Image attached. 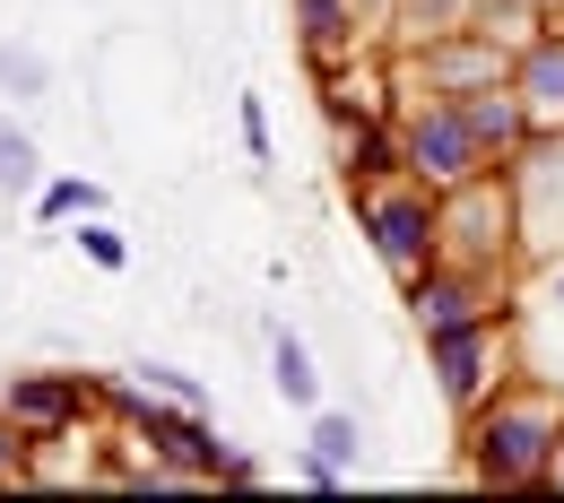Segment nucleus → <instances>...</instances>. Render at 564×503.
Returning a JSON list of instances; mask_svg holds the SVG:
<instances>
[{"instance_id":"nucleus-18","label":"nucleus","mask_w":564,"mask_h":503,"mask_svg":"<svg viewBox=\"0 0 564 503\" xmlns=\"http://www.w3.org/2000/svg\"><path fill=\"white\" fill-rule=\"evenodd\" d=\"M78 252H87L96 270H122V261H131V243H122V234L105 226V209H96V217H78Z\"/></svg>"},{"instance_id":"nucleus-19","label":"nucleus","mask_w":564,"mask_h":503,"mask_svg":"<svg viewBox=\"0 0 564 503\" xmlns=\"http://www.w3.org/2000/svg\"><path fill=\"white\" fill-rule=\"evenodd\" d=\"M44 62H35V53H26V44H0V87H9V96H44Z\"/></svg>"},{"instance_id":"nucleus-9","label":"nucleus","mask_w":564,"mask_h":503,"mask_svg":"<svg viewBox=\"0 0 564 503\" xmlns=\"http://www.w3.org/2000/svg\"><path fill=\"white\" fill-rule=\"evenodd\" d=\"M512 87H521V105H530L539 131H564V18H539L512 44Z\"/></svg>"},{"instance_id":"nucleus-1","label":"nucleus","mask_w":564,"mask_h":503,"mask_svg":"<svg viewBox=\"0 0 564 503\" xmlns=\"http://www.w3.org/2000/svg\"><path fill=\"white\" fill-rule=\"evenodd\" d=\"M556 442H564V382H556V373H539V364L503 373L487 400L460 417L469 486H487V495H547Z\"/></svg>"},{"instance_id":"nucleus-11","label":"nucleus","mask_w":564,"mask_h":503,"mask_svg":"<svg viewBox=\"0 0 564 503\" xmlns=\"http://www.w3.org/2000/svg\"><path fill=\"white\" fill-rule=\"evenodd\" d=\"M339 174H348V192H373V183L409 174V165H400V122H391V113L339 122Z\"/></svg>"},{"instance_id":"nucleus-21","label":"nucleus","mask_w":564,"mask_h":503,"mask_svg":"<svg viewBox=\"0 0 564 503\" xmlns=\"http://www.w3.org/2000/svg\"><path fill=\"white\" fill-rule=\"evenodd\" d=\"M148 373V391H165V400H183V408H200V382L183 373V364H140Z\"/></svg>"},{"instance_id":"nucleus-8","label":"nucleus","mask_w":564,"mask_h":503,"mask_svg":"<svg viewBox=\"0 0 564 503\" xmlns=\"http://www.w3.org/2000/svg\"><path fill=\"white\" fill-rule=\"evenodd\" d=\"M0 417L26 442H70L96 417V382L87 373H9L0 382Z\"/></svg>"},{"instance_id":"nucleus-2","label":"nucleus","mask_w":564,"mask_h":503,"mask_svg":"<svg viewBox=\"0 0 564 503\" xmlns=\"http://www.w3.org/2000/svg\"><path fill=\"white\" fill-rule=\"evenodd\" d=\"M356 226H365L373 261H382V270L409 287L425 261L443 252V192H425L417 174H391V183L356 192Z\"/></svg>"},{"instance_id":"nucleus-16","label":"nucleus","mask_w":564,"mask_h":503,"mask_svg":"<svg viewBox=\"0 0 564 503\" xmlns=\"http://www.w3.org/2000/svg\"><path fill=\"white\" fill-rule=\"evenodd\" d=\"M96 209H105L96 183H44L35 192V217H96Z\"/></svg>"},{"instance_id":"nucleus-7","label":"nucleus","mask_w":564,"mask_h":503,"mask_svg":"<svg viewBox=\"0 0 564 503\" xmlns=\"http://www.w3.org/2000/svg\"><path fill=\"white\" fill-rule=\"evenodd\" d=\"M409 78H417V96H469V87H487V78H512V44L469 18V26L417 35V44H409Z\"/></svg>"},{"instance_id":"nucleus-24","label":"nucleus","mask_w":564,"mask_h":503,"mask_svg":"<svg viewBox=\"0 0 564 503\" xmlns=\"http://www.w3.org/2000/svg\"><path fill=\"white\" fill-rule=\"evenodd\" d=\"M539 304L564 321V252H547V270H539Z\"/></svg>"},{"instance_id":"nucleus-4","label":"nucleus","mask_w":564,"mask_h":503,"mask_svg":"<svg viewBox=\"0 0 564 503\" xmlns=\"http://www.w3.org/2000/svg\"><path fill=\"white\" fill-rule=\"evenodd\" d=\"M400 295H409V321L425 339L460 330V321H487V313H521L512 304V270H478V261H452V252H434Z\"/></svg>"},{"instance_id":"nucleus-22","label":"nucleus","mask_w":564,"mask_h":503,"mask_svg":"<svg viewBox=\"0 0 564 503\" xmlns=\"http://www.w3.org/2000/svg\"><path fill=\"white\" fill-rule=\"evenodd\" d=\"M26 451H35V442H26V434L0 417V486H9V478H26Z\"/></svg>"},{"instance_id":"nucleus-25","label":"nucleus","mask_w":564,"mask_h":503,"mask_svg":"<svg viewBox=\"0 0 564 503\" xmlns=\"http://www.w3.org/2000/svg\"><path fill=\"white\" fill-rule=\"evenodd\" d=\"M243 147L270 156V113H261V96H243Z\"/></svg>"},{"instance_id":"nucleus-23","label":"nucleus","mask_w":564,"mask_h":503,"mask_svg":"<svg viewBox=\"0 0 564 503\" xmlns=\"http://www.w3.org/2000/svg\"><path fill=\"white\" fill-rule=\"evenodd\" d=\"M304 486H313V495H339V486H348V469H330L322 451H304Z\"/></svg>"},{"instance_id":"nucleus-17","label":"nucleus","mask_w":564,"mask_h":503,"mask_svg":"<svg viewBox=\"0 0 564 503\" xmlns=\"http://www.w3.org/2000/svg\"><path fill=\"white\" fill-rule=\"evenodd\" d=\"M35 174H44V165H35V140H26V131H0V192H35Z\"/></svg>"},{"instance_id":"nucleus-10","label":"nucleus","mask_w":564,"mask_h":503,"mask_svg":"<svg viewBox=\"0 0 564 503\" xmlns=\"http://www.w3.org/2000/svg\"><path fill=\"white\" fill-rule=\"evenodd\" d=\"M452 105H460V122H469V140L487 147V165H495V174H503V165H512V156L530 147V131H539L512 78H487V87H469V96H452Z\"/></svg>"},{"instance_id":"nucleus-3","label":"nucleus","mask_w":564,"mask_h":503,"mask_svg":"<svg viewBox=\"0 0 564 503\" xmlns=\"http://www.w3.org/2000/svg\"><path fill=\"white\" fill-rule=\"evenodd\" d=\"M521 313H487V321H460V330H434L425 339V364H434V391L469 417L503 373H521Z\"/></svg>"},{"instance_id":"nucleus-5","label":"nucleus","mask_w":564,"mask_h":503,"mask_svg":"<svg viewBox=\"0 0 564 503\" xmlns=\"http://www.w3.org/2000/svg\"><path fill=\"white\" fill-rule=\"evenodd\" d=\"M443 252H452V261H478V270H521V261H530L503 174H478V183L443 192Z\"/></svg>"},{"instance_id":"nucleus-27","label":"nucleus","mask_w":564,"mask_h":503,"mask_svg":"<svg viewBox=\"0 0 564 503\" xmlns=\"http://www.w3.org/2000/svg\"><path fill=\"white\" fill-rule=\"evenodd\" d=\"M530 9H539V18H564V0H530Z\"/></svg>"},{"instance_id":"nucleus-6","label":"nucleus","mask_w":564,"mask_h":503,"mask_svg":"<svg viewBox=\"0 0 564 503\" xmlns=\"http://www.w3.org/2000/svg\"><path fill=\"white\" fill-rule=\"evenodd\" d=\"M400 165L417 174L425 192H460V183L495 174L487 147L469 140V122H460V105H452V96H417V105L400 113Z\"/></svg>"},{"instance_id":"nucleus-26","label":"nucleus","mask_w":564,"mask_h":503,"mask_svg":"<svg viewBox=\"0 0 564 503\" xmlns=\"http://www.w3.org/2000/svg\"><path fill=\"white\" fill-rule=\"evenodd\" d=\"M547 495H564V442H556V469H547Z\"/></svg>"},{"instance_id":"nucleus-14","label":"nucleus","mask_w":564,"mask_h":503,"mask_svg":"<svg viewBox=\"0 0 564 503\" xmlns=\"http://www.w3.org/2000/svg\"><path fill=\"white\" fill-rule=\"evenodd\" d=\"M478 0H391V26L417 44V35H443V26H469Z\"/></svg>"},{"instance_id":"nucleus-20","label":"nucleus","mask_w":564,"mask_h":503,"mask_svg":"<svg viewBox=\"0 0 564 503\" xmlns=\"http://www.w3.org/2000/svg\"><path fill=\"white\" fill-rule=\"evenodd\" d=\"M209 486H261V460H252V451H235V442H217Z\"/></svg>"},{"instance_id":"nucleus-15","label":"nucleus","mask_w":564,"mask_h":503,"mask_svg":"<svg viewBox=\"0 0 564 503\" xmlns=\"http://www.w3.org/2000/svg\"><path fill=\"white\" fill-rule=\"evenodd\" d=\"M304 451H322L330 469H356V417H339V408H313V442Z\"/></svg>"},{"instance_id":"nucleus-12","label":"nucleus","mask_w":564,"mask_h":503,"mask_svg":"<svg viewBox=\"0 0 564 503\" xmlns=\"http://www.w3.org/2000/svg\"><path fill=\"white\" fill-rule=\"evenodd\" d=\"M365 0H295V35H304V62H348L365 44Z\"/></svg>"},{"instance_id":"nucleus-28","label":"nucleus","mask_w":564,"mask_h":503,"mask_svg":"<svg viewBox=\"0 0 564 503\" xmlns=\"http://www.w3.org/2000/svg\"><path fill=\"white\" fill-rule=\"evenodd\" d=\"M365 9H373V18H391V0H365Z\"/></svg>"},{"instance_id":"nucleus-13","label":"nucleus","mask_w":564,"mask_h":503,"mask_svg":"<svg viewBox=\"0 0 564 503\" xmlns=\"http://www.w3.org/2000/svg\"><path fill=\"white\" fill-rule=\"evenodd\" d=\"M270 373H279V400L286 408H322V373H313V357H304V339L295 330H279V348H270Z\"/></svg>"}]
</instances>
